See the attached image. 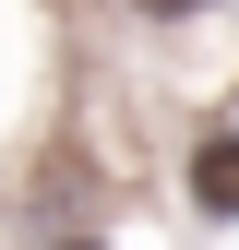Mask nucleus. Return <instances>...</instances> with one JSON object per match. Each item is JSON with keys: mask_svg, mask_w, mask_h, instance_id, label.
I'll list each match as a JSON object with an SVG mask.
<instances>
[{"mask_svg": "<svg viewBox=\"0 0 239 250\" xmlns=\"http://www.w3.org/2000/svg\"><path fill=\"white\" fill-rule=\"evenodd\" d=\"M191 203L215 214V227H239V131H203L191 143Z\"/></svg>", "mask_w": 239, "mask_h": 250, "instance_id": "obj_1", "label": "nucleus"}, {"mask_svg": "<svg viewBox=\"0 0 239 250\" xmlns=\"http://www.w3.org/2000/svg\"><path fill=\"white\" fill-rule=\"evenodd\" d=\"M132 12H215V0H132Z\"/></svg>", "mask_w": 239, "mask_h": 250, "instance_id": "obj_2", "label": "nucleus"}, {"mask_svg": "<svg viewBox=\"0 0 239 250\" xmlns=\"http://www.w3.org/2000/svg\"><path fill=\"white\" fill-rule=\"evenodd\" d=\"M48 250H96V238H48Z\"/></svg>", "mask_w": 239, "mask_h": 250, "instance_id": "obj_3", "label": "nucleus"}]
</instances>
